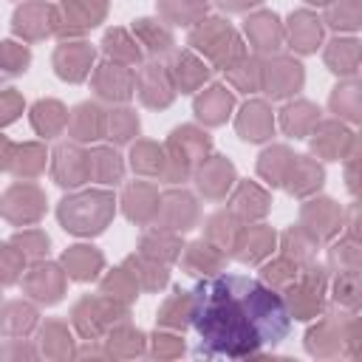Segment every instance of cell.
I'll return each instance as SVG.
<instances>
[{
  "instance_id": "obj_1",
  "label": "cell",
  "mask_w": 362,
  "mask_h": 362,
  "mask_svg": "<svg viewBox=\"0 0 362 362\" xmlns=\"http://www.w3.org/2000/svg\"><path fill=\"white\" fill-rule=\"evenodd\" d=\"M192 322L201 337L198 354L240 359L277 345L291 328V311L260 280L218 274L192 291Z\"/></svg>"
},
{
  "instance_id": "obj_2",
  "label": "cell",
  "mask_w": 362,
  "mask_h": 362,
  "mask_svg": "<svg viewBox=\"0 0 362 362\" xmlns=\"http://www.w3.org/2000/svg\"><path fill=\"white\" fill-rule=\"evenodd\" d=\"M110 215H113V198L107 192H85V195L65 198L59 204V221L65 223L68 232H76V235L102 232Z\"/></svg>"
},
{
  "instance_id": "obj_3",
  "label": "cell",
  "mask_w": 362,
  "mask_h": 362,
  "mask_svg": "<svg viewBox=\"0 0 362 362\" xmlns=\"http://www.w3.org/2000/svg\"><path fill=\"white\" fill-rule=\"evenodd\" d=\"M189 42L206 51L221 68H229L235 65V59H240V40L223 20H206L201 28L189 34Z\"/></svg>"
},
{
  "instance_id": "obj_4",
  "label": "cell",
  "mask_w": 362,
  "mask_h": 362,
  "mask_svg": "<svg viewBox=\"0 0 362 362\" xmlns=\"http://www.w3.org/2000/svg\"><path fill=\"white\" fill-rule=\"evenodd\" d=\"M300 85H303V68H300V62L286 59V57H277V59L269 62V68H266V85H263L269 96H274V99L277 96H288Z\"/></svg>"
},
{
  "instance_id": "obj_5",
  "label": "cell",
  "mask_w": 362,
  "mask_h": 362,
  "mask_svg": "<svg viewBox=\"0 0 362 362\" xmlns=\"http://www.w3.org/2000/svg\"><path fill=\"white\" fill-rule=\"evenodd\" d=\"M54 175H57V184L62 187H79L88 175H90V167H88V156H82L76 147L71 144H62L57 147L54 153Z\"/></svg>"
},
{
  "instance_id": "obj_6",
  "label": "cell",
  "mask_w": 362,
  "mask_h": 362,
  "mask_svg": "<svg viewBox=\"0 0 362 362\" xmlns=\"http://www.w3.org/2000/svg\"><path fill=\"white\" fill-rule=\"evenodd\" d=\"M90 59H93V51L82 42H68V45H59L57 48V57H54V65H57V74L62 79H71V82H79L85 79L88 68H90Z\"/></svg>"
},
{
  "instance_id": "obj_7",
  "label": "cell",
  "mask_w": 362,
  "mask_h": 362,
  "mask_svg": "<svg viewBox=\"0 0 362 362\" xmlns=\"http://www.w3.org/2000/svg\"><path fill=\"white\" fill-rule=\"evenodd\" d=\"M139 96L144 105L150 107H167L170 99H173V82H170V74L161 68V65H147L141 71V82H139Z\"/></svg>"
},
{
  "instance_id": "obj_8",
  "label": "cell",
  "mask_w": 362,
  "mask_h": 362,
  "mask_svg": "<svg viewBox=\"0 0 362 362\" xmlns=\"http://www.w3.org/2000/svg\"><path fill=\"white\" fill-rule=\"evenodd\" d=\"M51 20H54L51 6H45V3H25L14 14V31L25 34L28 40H40V37H45L54 28V25H48Z\"/></svg>"
},
{
  "instance_id": "obj_9",
  "label": "cell",
  "mask_w": 362,
  "mask_h": 362,
  "mask_svg": "<svg viewBox=\"0 0 362 362\" xmlns=\"http://www.w3.org/2000/svg\"><path fill=\"white\" fill-rule=\"evenodd\" d=\"M96 93L105 96V99H127L133 93V74L124 71L122 65H102L96 71Z\"/></svg>"
},
{
  "instance_id": "obj_10",
  "label": "cell",
  "mask_w": 362,
  "mask_h": 362,
  "mask_svg": "<svg viewBox=\"0 0 362 362\" xmlns=\"http://www.w3.org/2000/svg\"><path fill=\"white\" fill-rule=\"evenodd\" d=\"M238 130L249 141H263L272 133V113L263 102H249L238 119Z\"/></svg>"
},
{
  "instance_id": "obj_11",
  "label": "cell",
  "mask_w": 362,
  "mask_h": 362,
  "mask_svg": "<svg viewBox=\"0 0 362 362\" xmlns=\"http://www.w3.org/2000/svg\"><path fill=\"white\" fill-rule=\"evenodd\" d=\"M206 74H209V68L201 59H195L192 54H187V51L175 57L173 71H170V76L175 79V85L181 88V93H192L206 79Z\"/></svg>"
},
{
  "instance_id": "obj_12",
  "label": "cell",
  "mask_w": 362,
  "mask_h": 362,
  "mask_svg": "<svg viewBox=\"0 0 362 362\" xmlns=\"http://www.w3.org/2000/svg\"><path fill=\"white\" fill-rule=\"evenodd\" d=\"M232 175H235L232 164H229L226 158L215 156V161H206V164L201 167V173H198V187H201L206 195L221 198V195L226 192V187H229Z\"/></svg>"
},
{
  "instance_id": "obj_13",
  "label": "cell",
  "mask_w": 362,
  "mask_h": 362,
  "mask_svg": "<svg viewBox=\"0 0 362 362\" xmlns=\"http://www.w3.org/2000/svg\"><path fill=\"white\" fill-rule=\"evenodd\" d=\"M291 25H288V34H291V45L297 48V51H314L317 48V42H320V34H322V28H320V20L314 17V14H308V11H297V14H291V20H288Z\"/></svg>"
},
{
  "instance_id": "obj_14",
  "label": "cell",
  "mask_w": 362,
  "mask_h": 362,
  "mask_svg": "<svg viewBox=\"0 0 362 362\" xmlns=\"http://www.w3.org/2000/svg\"><path fill=\"white\" fill-rule=\"evenodd\" d=\"M229 107H232V93H226L223 85H212V88L195 102V113H198L204 122H209V124H221V122L226 119Z\"/></svg>"
},
{
  "instance_id": "obj_15",
  "label": "cell",
  "mask_w": 362,
  "mask_h": 362,
  "mask_svg": "<svg viewBox=\"0 0 362 362\" xmlns=\"http://www.w3.org/2000/svg\"><path fill=\"white\" fill-rule=\"evenodd\" d=\"M246 31L255 42L257 51H274L277 42H280V25H277V17L263 11V14H255L246 20Z\"/></svg>"
},
{
  "instance_id": "obj_16",
  "label": "cell",
  "mask_w": 362,
  "mask_h": 362,
  "mask_svg": "<svg viewBox=\"0 0 362 362\" xmlns=\"http://www.w3.org/2000/svg\"><path fill=\"white\" fill-rule=\"evenodd\" d=\"M362 59V45L356 40H334L328 42V51H325V62L331 65V71L337 74H354L356 65Z\"/></svg>"
},
{
  "instance_id": "obj_17",
  "label": "cell",
  "mask_w": 362,
  "mask_h": 362,
  "mask_svg": "<svg viewBox=\"0 0 362 362\" xmlns=\"http://www.w3.org/2000/svg\"><path fill=\"white\" fill-rule=\"evenodd\" d=\"M65 266L71 272V277L76 280H90L96 277V272L102 269V255L90 246H71L65 252Z\"/></svg>"
},
{
  "instance_id": "obj_18",
  "label": "cell",
  "mask_w": 362,
  "mask_h": 362,
  "mask_svg": "<svg viewBox=\"0 0 362 362\" xmlns=\"http://www.w3.org/2000/svg\"><path fill=\"white\" fill-rule=\"evenodd\" d=\"M71 133L79 141L99 139L105 133V116H102V110L96 105H79L74 110V119H71Z\"/></svg>"
},
{
  "instance_id": "obj_19",
  "label": "cell",
  "mask_w": 362,
  "mask_h": 362,
  "mask_svg": "<svg viewBox=\"0 0 362 362\" xmlns=\"http://www.w3.org/2000/svg\"><path fill=\"white\" fill-rule=\"evenodd\" d=\"M348 141H351L348 130H345L342 124H337V122H325V124L311 136V147H314L320 156H325V158H337Z\"/></svg>"
},
{
  "instance_id": "obj_20",
  "label": "cell",
  "mask_w": 362,
  "mask_h": 362,
  "mask_svg": "<svg viewBox=\"0 0 362 362\" xmlns=\"http://www.w3.org/2000/svg\"><path fill=\"white\" fill-rule=\"evenodd\" d=\"M303 223H322L320 226V240H325V238H331L334 232H337V226H339V209L334 206V201H328V198H322V201H311L305 209H303ZM311 226V229H314Z\"/></svg>"
},
{
  "instance_id": "obj_21",
  "label": "cell",
  "mask_w": 362,
  "mask_h": 362,
  "mask_svg": "<svg viewBox=\"0 0 362 362\" xmlns=\"http://www.w3.org/2000/svg\"><path fill=\"white\" fill-rule=\"evenodd\" d=\"M288 189L294 192V195H305V192H311V189H317L320 184H322V170L314 164V161H308V158H294V164H291V173H288Z\"/></svg>"
},
{
  "instance_id": "obj_22",
  "label": "cell",
  "mask_w": 362,
  "mask_h": 362,
  "mask_svg": "<svg viewBox=\"0 0 362 362\" xmlns=\"http://www.w3.org/2000/svg\"><path fill=\"white\" fill-rule=\"evenodd\" d=\"M88 167H90V178H96L102 184H116L122 178V161L107 147H96L88 156Z\"/></svg>"
},
{
  "instance_id": "obj_23",
  "label": "cell",
  "mask_w": 362,
  "mask_h": 362,
  "mask_svg": "<svg viewBox=\"0 0 362 362\" xmlns=\"http://www.w3.org/2000/svg\"><path fill=\"white\" fill-rule=\"evenodd\" d=\"M71 31H85L96 25V20L105 14V0H65Z\"/></svg>"
},
{
  "instance_id": "obj_24",
  "label": "cell",
  "mask_w": 362,
  "mask_h": 362,
  "mask_svg": "<svg viewBox=\"0 0 362 362\" xmlns=\"http://www.w3.org/2000/svg\"><path fill=\"white\" fill-rule=\"evenodd\" d=\"M294 158H297V156H291L286 147H272V150H266V153L260 156V175L269 178L272 184H280V181L288 178Z\"/></svg>"
},
{
  "instance_id": "obj_25",
  "label": "cell",
  "mask_w": 362,
  "mask_h": 362,
  "mask_svg": "<svg viewBox=\"0 0 362 362\" xmlns=\"http://www.w3.org/2000/svg\"><path fill=\"white\" fill-rule=\"evenodd\" d=\"M31 122H34L37 133L54 136V133L62 130V124L68 122V116H65V110H62L59 102H37L34 105V113H31Z\"/></svg>"
},
{
  "instance_id": "obj_26",
  "label": "cell",
  "mask_w": 362,
  "mask_h": 362,
  "mask_svg": "<svg viewBox=\"0 0 362 362\" xmlns=\"http://www.w3.org/2000/svg\"><path fill=\"white\" fill-rule=\"evenodd\" d=\"M331 107L354 122H362V85L359 82H348L342 88L334 90L331 96Z\"/></svg>"
},
{
  "instance_id": "obj_27",
  "label": "cell",
  "mask_w": 362,
  "mask_h": 362,
  "mask_svg": "<svg viewBox=\"0 0 362 362\" xmlns=\"http://www.w3.org/2000/svg\"><path fill=\"white\" fill-rule=\"evenodd\" d=\"M59 288H62V283H59L54 266H37L34 274L28 277V291H31L34 297L45 300V303H54V300L59 297Z\"/></svg>"
},
{
  "instance_id": "obj_28",
  "label": "cell",
  "mask_w": 362,
  "mask_h": 362,
  "mask_svg": "<svg viewBox=\"0 0 362 362\" xmlns=\"http://www.w3.org/2000/svg\"><path fill=\"white\" fill-rule=\"evenodd\" d=\"M325 20H328V25H334V28H359L362 25V3L359 0H337L331 8H328V14H325Z\"/></svg>"
},
{
  "instance_id": "obj_29",
  "label": "cell",
  "mask_w": 362,
  "mask_h": 362,
  "mask_svg": "<svg viewBox=\"0 0 362 362\" xmlns=\"http://www.w3.org/2000/svg\"><path fill=\"white\" fill-rule=\"evenodd\" d=\"M317 107L308 105V102H297V105H288L283 110V130L291 133V136H303L308 130L311 122H317Z\"/></svg>"
},
{
  "instance_id": "obj_30",
  "label": "cell",
  "mask_w": 362,
  "mask_h": 362,
  "mask_svg": "<svg viewBox=\"0 0 362 362\" xmlns=\"http://www.w3.org/2000/svg\"><path fill=\"white\" fill-rule=\"evenodd\" d=\"M136 31L141 37V42L153 51V54H167L173 48V37L164 25H158L156 20H139L136 23Z\"/></svg>"
},
{
  "instance_id": "obj_31",
  "label": "cell",
  "mask_w": 362,
  "mask_h": 362,
  "mask_svg": "<svg viewBox=\"0 0 362 362\" xmlns=\"http://www.w3.org/2000/svg\"><path fill=\"white\" fill-rule=\"evenodd\" d=\"M266 195L255 187V184H240V189H238V195H235V209L243 215V218H260L263 212H266Z\"/></svg>"
},
{
  "instance_id": "obj_32",
  "label": "cell",
  "mask_w": 362,
  "mask_h": 362,
  "mask_svg": "<svg viewBox=\"0 0 362 362\" xmlns=\"http://www.w3.org/2000/svg\"><path fill=\"white\" fill-rule=\"evenodd\" d=\"M153 189L150 187H144V184H133V187H127V192H124V212H127V218L130 221H147L150 215H153V201L147 204L144 201V195H150Z\"/></svg>"
},
{
  "instance_id": "obj_33",
  "label": "cell",
  "mask_w": 362,
  "mask_h": 362,
  "mask_svg": "<svg viewBox=\"0 0 362 362\" xmlns=\"http://www.w3.org/2000/svg\"><path fill=\"white\" fill-rule=\"evenodd\" d=\"M105 51L116 59H124V62H136L139 59V48L136 42L122 31V28H113L105 34Z\"/></svg>"
},
{
  "instance_id": "obj_34",
  "label": "cell",
  "mask_w": 362,
  "mask_h": 362,
  "mask_svg": "<svg viewBox=\"0 0 362 362\" xmlns=\"http://www.w3.org/2000/svg\"><path fill=\"white\" fill-rule=\"evenodd\" d=\"M184 266L189 269V274H209V269H218L221 266V255H215L209 246L204 243H192L189 246V255L184 260Z\"/></svg>"
},
{
  "instance_id": "obj_35",
  "label": "cell",
  "mask_w": 362,
  "mask_h": 362,
  "mask_svg": "<svg viewBox=\"0 0 362 362\" xmlns=\"http://www.w3.org/2000/svg\"><path fill=\"white\" fill-rule=\"evenodd\" d=\"M272 243H274V235L269 229H249L246 243H243L246 252H238V257L246 260V263H255V260H260L272 249Z\"/></svg>"
},
{
  "instance_id": "obj_36",
  "label": "cell",
  "mask_w": 362,
  "mask_h": 362,
  "mask_svg": "<svg viewBox=\"0 0 362 362\" xmlns=\"http://www.w3.org/2000/svg\"><path fill=\"white\" fill-rule=\"evenodd\" d=\"M337 300L345 305H362V277L356 272H348L337 280Z\"/></svg>"
},
{
  "instance_id": "obj_37",
  "label": "cell",
  "mask_w": 362,
  "mask_h": 362,
  "mask_svg": "<svg viewBox=\"0 0 362 362\" xmlns=\"http://www.w3.org/2000/svg\"><path fill=\"white\" fill-rule=\"evenodd\" d=\"M153 158H161V150L156 147V144H139V147H133V170H139V173H158L161 170V164L164 161H153Z\"/></svg>"
},
{
  "instance_id": "obj_38",
  "label": "cell",
  "mask_w": 362,
  "mask_h": 362,
  "mask_svg": "<svg viewBox=\"0 0 362 362\" xmlns=\"http://www.w3.org/2000/svg\"><path fill=\"white\" fill-rule=\"evenodd\" d=\"M201 0H192V3H181V0H161V11H164V17L167 20H173V23H187V20H192V17H198L201 14Z\"/></svg>"
},
{
  "instance_id": "obj_39",
  "label": "cell",
  "mask_w": 362,
  "mask_h": 362,
  "mask_svg": "<svg viewBox=\"0 0 362 362\" xmlns=\"http://www.w3.org/2000/svg\"><path fill=\"white\" fill-rule=\"evenodd\" d=\"M136 130H139V119L130 110H113L110 113V139L127 141Z\"/></svg>"
},
{
  "instance_id": "obj_40",
  "label": "cell",
  "mask_w": 362,
  "mask_h": 362,
  "mask_svg": "<svg viewBox=\"0 0 362 362\" xmlns=\"http://www.w3.org/2000/svg\"><path fill=\"white\" fill-rule=\"evenodd\" d=\"M25 65H28V51L20 48L17 54H11V42H6V74L25 71Z\"/></svg>"
},
{
  "instance_id": "obj_41",
  "label": "cell",
  "mask_w": 362,
  "mask_h": 362,
  "mask_svg": "<svg viewBox=\"0 0 362 362\" xmlns=\"http://www.w3.org/2000/svg\"><path fill=\"white\" fill-rule=\"evenodd\" d=\"M17 243H23L25 252H31V255H42L48 249V238L40 235V232H25V235L17 238Z\"/></svg>"
},
{
  "instance_id": "obj_42",
  "label": "cell",
  "mask_w": 362,
  "mask_h": 362,
  "mask_svg": "<svg viewBox=\"0 0 362 362\" xmlns=\"http://www.w3.org/2000/svg\"><path fill=\"white\" fill-rule=\"evenodd\" d=\"M331 257L339 263V260H354L356 263V272H362V249L359 246H354V243H342V246H337L334 252H331Z\"/></svg>"
},
{
  "instance_id": "obj_43",
  "label": "cell",
  "mask_w": 362,
  "mask_h": 362,
  "mask_svg": "<svg viewBox=\"0 0 362 362\" xmlns=\"http://www.w3.org/2000/svg\"><path fill=\"white\" fill-rule=\"evenodd\" d=\"M348 187L359 195L362 192V158H356L351 167H348Z\"/></svg>"
},
{
  "instance_id": "obj_44",
  "label": "cell",
  "mask_w": 362,
  "mask_h": 362,
  "mask_svg": "<svg viewBox=\"0 0 362 362\" xmlns=\"http://www.w3.org/2000/svg\"><path fill=\"white\" fill-rule=\"evenodd\" d=\"M252 3H257V0H218V6L221 8H229V11H240V8L252 6Z\"/></svg>"
},
{
  "instance_id": "obj_45",
  "label": "cell",
  "mask_w": 362,
  "mask_h": 362,
  "mask_svg": "<svg viewBox=\"0 0 362 362\" xmlns=\"http://www.w3.org/2000/svg\"><path fill=\"white\" fill-rule=\"evenodd\" d=\"M311 3H328V0H311Z\"/></svg>"
}]
</instances>
